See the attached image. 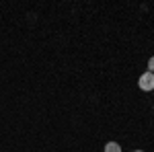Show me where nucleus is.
Listing matches in <instances>:
<instances>
[{"mask_svg": "<svg viewBox=\"0 0 154 152\" xmlns=\"http://www.w3.org/2000/svg\"><path fill=\"white\" fill-rule=\"evenodd\" d=\"M138 84H140V88L146 91V93L154 91V74L152 72H144L142 76H140V80H138Z\"/></svg>", "mask_w": 154, "mask_h": 152, "instance_id": "1", "label": "nucleus"}, {"mask_svg": "<svg viewBox=\"0 0 154 152\" xmlns=\"http://www.w3.org/2000/svg\"><path fill=\"white\" fill-rule=\"evenodd\" d=\"M105 152H121V146L117 142H107L105 144Z\"/></svg>", "mask_w": 154, "mask_h": 152, "instance_id": "2", "label": "nucleus"}, {"mask_svg": "<svg viewBox=\"0 0 154 152\" xmlns=\"http://www.w3.org/2000/svg\"><path fill=\"white\" fill-rule=\"evenodd\" d=\"M148 72H152V74H154V56L148 60Z\"/></svg>", "mask_w": 154, "mask_h": 152, "instance_id": "3", "label": "nucleus"}, {"mask_svg": "<svg viewBox=\"0 0 154 152\" xmlns=\"http://www.w3.org/2000/svg\"><path fill=\"white\" fill-rule=\"evenodd\" d=\"M134 152H144V150H134Z\"/></svg>", "mask_w": 154, "mask_h": 152, "instance_id": "4", "label": "nucleus"}]
</instances>
